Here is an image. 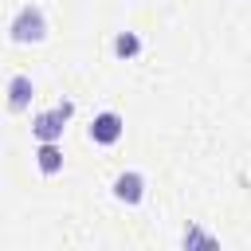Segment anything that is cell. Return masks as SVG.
I'll return each mask as SVG.
<instances>
[{
    "mask_svg": "<svg viewBox=\"0 0 251 251\" xmlns=\"http://www.w3.org/2000/svg\"><path fill=\"white\" fill-rule=\"evenodd\" d=\"M8 39L12 43H43L47 39V16H43V8L39 4H24L12 16V24H8Z\"/></svg>",
    "mask_w": 251,
    "mask_h": 251,
    "instance_id": "1",
    "label": "cell"
},
{
    "mask_svg": "<svg viewBox=\"0 0 251 251\" xmlns=\"http://www.w3.org/2000/svg\"><path fill=\"white\" fill-rule=\"evenodd\" d=\"M71 114H75V102L71 98H63L55 110H39L35 118H31V133H35V141L39 145H59L63 141V129H67V122H71Z\"/></svg>",
    "mask_w": 251,
    "mask_h": 251,
    "instance_id": "2",
    "label": "cell"
},
{
    "mask_svg": "<svg viewBox=\"0 0 251 251\" xmlns=\"http://www.w3.org/2000/svg\"><path fill=\"white\" fill-rule=\"evenodd\" d=\"M122 133H126V122H122L118 110L94 114V122H90V141H94V145H118Z\"/></svg>",
    "mask_w": 251,
    "mask_h": 251,
    "instance_id": "3",
    "label": "cell"
},
{
    "mask_svg": "<svg viewBox=\"0 0 251 251\" xmlns=\"http://www.w3.org/2000/svg\"><path fill=\"white\" fill-rule=\"evenodd\" d=\"M114 200H122V204H141L145 200V176L137 173V169H126V173H118L114 176Z\"/></svg>",
    "mask_w": 251,
    "mask_h": 251,
    "instance_id": "4",
    "label": "cell"
},
{
    "mask_svg": "<svg viewBox=\"0 0 251 251\" xmlns=\"http://www.w3.org/2000/svg\"><path fill=\"white\" fill-rule=\"evenodd\" d=\"M31 98H35L31 75H12V78H8V110H12V114H24V110L31 106Z\"/></svg>",
    "mask_w": 251,
    "mask_h": 251,
    "instance_id": "5",
    "label": "cell"
},
{
    "mask_svg": "<svg viewBox=\"0 0 251 251\" xmlns=\"http://www.w3.org/2000/svg\"><path fill=\"white\" fill-rule=\"evenodd\" d=\"M184 251H220V239L208 235L200 224H188L184 227Z\"/></svg>",
    "mask_w": 251,
    "mask_h": 251,
    "instance_id": "6",
    "label": "cell"
},
{
    "mask_svg": "<svg viewBox=\"0 0 251 251\" xmlns=\"http://www.w3.org/2000/svg\"><path fill=\"white\" fill-rule=\"evenodd\" d=\"M35 165H39V173L43 176H55L59 169H63V149L51 141V145H39L35 149Z\"/></svg>",
    "mask_w": 251,
    "mask_h": 251,
    "instance_id": "7",
    "label": "cell"
},
{
    "mask_svg": "<svg viewBox=\"0 0 251 251\" xmlns=\"http://www.w3.org/2000/svg\"><path fill=\"white\" fill-rule=\"evenodd\" d=\"M114 55L118 59H137L141 55V35L137 31H118L114 35Z\"/></svg>",
    "mask_w": 251,
    "mask_h": 251,
    "instance_id": "8",
    "label": "cell"
}]
</instances>
